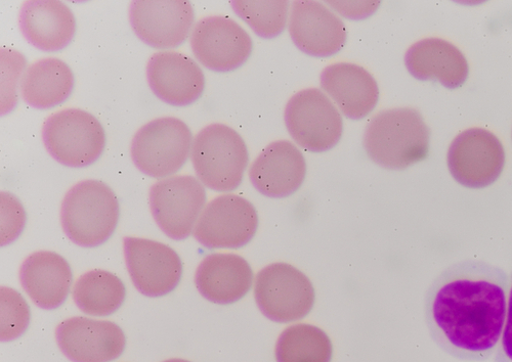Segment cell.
<instances>
[{
    "mask_svg": "<svg viewBox=\"0 0 512 362\" xmlns=\"http://www.w3.org/2000/svg\"><path fill=\"white\" fill-rule=\"evenodd\" d=\"M510 278L483 260L456 262L425 297V321L436 344L465 361H484L498 348L506 322Z\"/></svg>",
    "mask_w": 512,
    "mask_h": 362,
    "instance_id": "1",
    "label": "cell"
},
{
    "mask_svg": "<svg viewBox=\"0 0 512 362\" xmlns=\"http://www.w3.org/2000/svg\"><path fill=\"white\" fill-rule=\"evenodd\" d=\"M431 130L413 108L376 114L364 132V149L377 165L401 170L423 161L430 153Z\"/></svg>",
    "mask_w": 512,
    "mask_h": 362,
    "instance_id": "2",
    "label": "cell"
},
{
    "mask_svg": "<svg viewBox=\"0 0 512 362\" xmlns=\"http://www.w3.org/2000/svg\"><path fill=\"white\" fill-rule=\"evenodd\" d=\"M119 216L118 198L100 180L80 181L62 201V229L80 247L95 248L106 243L117 228Z\"/></svg>",
    "mask_w": 512,
    "mask_h": 362,
    "instance_id": "3",
    "label": "cell"
},
{
    "mask_svg": "<svg viewBox=\"0 0 512 362\" xmlns=\"http://www.w3.org/2000/svg\"><path fill=\"white\" fill-rule=\"evenodd\" d=\"M191 160L204 187L233 192L242 184L249 153L241 135L226 124H210L194 138Z\"/></svg>",
    "mask_w": 512,
    "mask_h": 362,
    "instance_id": "4",
    "label": "cell"
},
{
    "mask_svg": "<svg viewBox=\"0 0 512 362\" xmlns=\"http://www.w3.org/2000/svg\"><path fill=\"white\" fill-rule=\"evenodd\" d=\"M42 140L55 160L71 168L94 164L106 146L101 122L91 113L76 108L50 115L42 126Z\"/></svg>",
    "mask_w": 512,
    "mask_h": 362,
    "instance_id": "5",
    "label": "cell"
},
{
    "mask_svg": "<svg viewBox=\"0 0 512 362\" xmlns=\"http://www.w3.org/2000/svg\"><path fill=\"white\" fill-rule=\"evenodd\" d=\"M193 133L177 117L156 118L142 126L131 146L135 165L146 175L163 179L176 175L191 157Z\"/></svg>",
    "mask_w": 512,
    "mask_h": 362,
    "instance_id": "6",
    "label": "cell"
},
{
    "mask_svg": "<svg viewBox=\"0 0 512 362\" xmlns=\"http://www.w3.org/2000/svg\"><path fill=\"white\" fill-rule=\"evenodd\" d=\"M284 119L296 145L312 153L331 150L343 137V117L318 88L295 94L286 105Z\"/></svg>",
    "mask_w": 512,
    "mask_h": 362,
    "instance_id": "7",
    "label": "cell"
},
{
    "mask_svg": "<svg viewBox=\"0 0 512 362\" xmlns=\"http://www.w3.org/2000/svg\"><path fill=\"white\" fill-rule=\"evenodd\" d=\"M256 304L275 323L303 320L315 304V289L309 278L287 263L265 267L254 284Z\"/></svg>",
    "mask_w": 512,
    "mask_h": 362,
    "instance_id": "8",
    "label": "cell"
},
{
    "mask_svg": "<svg viewBox=\"0 0 512 362\" xmlns=\"http://www.w3.org/2000/svg\"><path fill=\"white\" fill-rule=\"evenodd\" d=\"M206 199L201 181L189 174L159 179L150 191L153 218L162 233L175 241H184L194 232Z\"/></svg>",
    "mask_w": 512,
    "mask_h": 362,
    "instance_id": "9",
    "label": "cell"
},
{
    "mask_svg": "<svg viewBox=\"0 0 512 362\" xmlns=\"http://www.w3.org/2000/svg\"><path fill=\"white\" fill-rule=\"evenodd\" d=\"M447 162L458 184L468 189H484L496 183L502 174L505 150L491 131L469 128L450 145Z\"/></svg>",
    "mask_w": 512,
    "mask_h": 362,
    "instance_id": "10",
    "label": "cell"
},
{
    "mask_svg": "<svg viewBox=\"0 0 512 362\" xmlns=\"http://www.w3.org/2000/svg\"><path fill=\"white\" fill-rule=\"evenodd\" d=\"M259 229V214L245 198L226 194L211 200L201 213L193 232L209 249H240Z\"/></svg>",
    "mask_w": 512,
    "mask_h": 362,
    "instance_id": "11",
    "label": "cell"
},
{
    "mask_svg": "<svg viewBox=\"0 0 512 362\" xmlns=\"http://www.w3.org/2000/svg\"><path fill=\"white\" fill-rule=\"evenodd\" d=\"M123 250L128 273L143 295L159 298L180 285L183 263L173 248L153 240L127 237Z\"/></svg>",
    "mask_w": 512,
    "mask_h": 362,
    "instance_id": "12",
    "label": "cell"
},
{
    "mask_svg": "<svg viewBox=\"0 0 512 362\" xmlns=\"http://www.w3.org/2000/svg\"><path fill=\"white\" fill-rule=\"evenodd\" d=\"M190 44L201 65L218 72L238 69L250 58L253 49L248 32L227 16L200 19L193 28Z\"/></svg>",
    "mask_w": 512,
    "mask_h": 362,
    "instance_id": "13",
    "label": "cell"
},
{
    "mask_svg": "<svg viewBox=\"0 0 512 362\" xmlns=\"http://www.w3.org/2000/svg\"><path fill=\"white\" fill-rule=\"evenodd\" d=\"M130 21L136 35L150 47L169 50L191 36L195 12L185 0H137L130 7Z\"/></svg>",
    "mask_w": 512,
    "mask_h": 362,
    "instance_id": "14",
    "label": "cell"
},
{
    "mask_svg": "<svg viewBox=\"0 0 512 362\" xmlns=\"http://www.w3.org/2000/svg\"><path fill=\"white\" fill-rule=\"evenodd\" d=\"M56 340L72 362H111L126 346L125 335L118 325L82 316L62 322L56 329Z\"/></svg>",
    "mask_w": 512,
    "mask_h": 362,
    "instance_id": "15",
    "label": "cell"
},
{
    "mask_svg": "<svg viewBox=\"0 0 512 362\" xmlns=\"http://www.w3.org/2000/svg\"><path fill=\"white\" fill-rule=\"evenodd\" d=\"M288 28L296 47L313 57L336 55L348 38L344 21L318 2H294Z\"/></svg>",
    "mask_w": 512,
    "mask_h": 362,
    "instance_id": "16",
    "label": "cell"
},
{
    "mask_svg": "<svg viewBox=\"0 0 512 362\" xmlns=\"http://www.w3.org/2000/svg\"><path fill=\"white\" fill-rule=\"evenodd\" d=\"M307 162L302 151L289 141H277L256 157L249 178L256 191L273 199L287 198L304 184Z\"/></svg>",
    "mask_w": 512,
    "mask_h": 362,
    "instance_id": "17",
    "label": "cell"
},
{
    "mask_svg": "<svg viewBox=\"0 0 512 362\" xmlns=\"http://www.w3.org/2000/svg\"><path fill=\"white\" fill-rule=\"evenodd\" d=\"M147 78L154 95L173 106H187L198 101L205 88L199 65L176 51L155 53L147 65Z\"/></svg>",
    "mask_w": 512,
    "mask_h": 362,
    "instance_id": "18",
    "label": "cell"
},
{
    "mask_svg": "<svg viewBox=\"0 0 512 362\" xmlns=\"http://www.w3.org/2000/svg\"><path fill=\"white\" fill-rule=\"evenodd\" d=\"M321 87L340 113L360 120L367 117L379 101V87L364 67L352 63L327 66L321 74Z\"/></svg>",
    "mask_w": 512,
    "mask_h": 362,
    "instance_id": "19",
    "label": "cell"
},
{
    "mask_svg": "<svg viewBox=\"0 0 512 362\" xmlns=\"http://www.w3.org/2000/svg\"><path fill=\"white\" fill-rule=\"evenodd\" d=\"M19 27L34 48L58 52L71 43L76 34V20L71 9L58 0H29L19 14Z\"/></svg>",
    "mask_w": 512,
    "mask_h": 362,
    "instance_id": "20",
    "label": "cell"
},
{
    "mask_svg": "<svg viewBox=\"0 0 512 362\" xmlns=\"http://www.w3.org/2000/svg\"><path fill=\"white\" fill-rule=\"evenodd\" d=\"M23 290L40 308L56 309L67 300L73 274L68 261L52 251H38L27 257L20 268Z\"/></svg>",
    "mask_w": 512,
    "mask_h": 362,
    "instance_id": "21",
    "label": "cell"
},
{
    "mask_svg": "<svg viewBox=\"0 0 512 362\" xmlns=\"http://www.w3.org/2000/svg\"><path fill=\"white\" fill-rule=\"evenodd\" d=\"M253 273L249 263L235 254L206 256L196 270L195 284L208 301L230 305L244 298L251 289Z\"/></svg>",
    "mask_w": 512,
    "mask_h": 362,
    "instance_id": "22",
    "label": "cell"
},
{
    "mask_svg": "<svg viewBox=\"0 0 512 362\" xmlns=\"http://www.w3.org/2000/svg\"><path fill=\"white\" fill-rule=\"evenodd\" d=\"M405 65L419 80H436L445 87H461L469 75L463 53L451 42L441 38L422 39L408 49Z\"/></svg>",
    "mask_w": 512,
    "mask_h": 362,
    "instance_id": "23",
    "label": "cell"
},
{
    "mask_svg": "<svg viewBox=\"0 0 512 362\" xmlns=\"http://www.w3.org/2000/svg\"><path fill=\"white\" fill-rule=\"evenodd\" d=\"M74 87L71 68L57 58L40 59L30 64L22 77L20 94L23 101L38 110L64 103Z\"/></svg>",
    "mask_w": 512,
    "mask_h": 362,
    "instance_id": "24",
    "label": "cell"
},
{
    "mask_svg": "<svg viewBox=\"0 0 512 362\" xmlns=\"http://www.w3.org/2000/svg\"><path fill=\"white\" fill-rule=\"evenodd\" d=\"M72 297L83 313L101 318L115 313L122 306L126 288L110 271L95 269L76 281Z\"/></svg>",
    "mask_w": 512,
    "mask_h": 362,
    "instance_id": "25",
    "label": "cell"
},
{
    "mask_svg": "<svg viewBox=\"0 0 512 362\" xmlns=\"http://www.w3.org/2000/svg\"><path fill=\"white\" fill-rule=\"evenodd\" d=\"M275 355L277 362H331L333 346L323 330L300 324L283 331Z\"/></svg>",
    "mask_w": 512,
    "mask_h": 362,
    "instance_id": "26",
    "label": "cell"
},
{
    "mask_svg": "<svg viewBox=\"0 0 512 362\" xmlns=\"http://www.w3.org/2000/svg\"><path fill=\"white\" fill-rule=\"evenodd\" d=\"M236 14L259 36H279L289 21V3L284 0L258 2V0H236L232 3Z\"/></svg>",
    "mask_w": 512,
    "mask_h": 362,
    "instance_id": "27",
    "label": "cell"
},
{
    "mask_svg": "<svg viewBox=\"0 0 512 362\" xmlns=\"http://www.w3.org/2000/svg\"><path fill=\"white\" fill-rule=\"evenodd\" d=\"M0 308V338L2 341L18 339L29 327L31 312L28 303L18 291L3 287L0 290Z\"/></svg>",
    "mask_w": 512,
    "mask_h": 362,
    "instance_id": "28",
    "label": "cell"
},
{
    "mask_svg": "<svg viewBox=\"0 0 512 362\" xmlns=\"http://www.w3.org/2000/svg\"><path fill=\"white\" fill-rule=\"evenodd\" d=\"M2 65V114L12 111L19 101L18 90L26 70V59L18 51L3 48L0 53Z\"/></svg>",
    "mask_w": 512,
    "mask_h": 362,
    "instance_id": "29",
    "label": "cell"
},
{
    "mask_svg": "<svg viewBox=\"0 0 512 362\" xmlns=\"http://www.w3.org/2000/svg\"><path fill=\"white\" fill-rule=\"evenodd\" d=\"M2 246L14 242L23 232L26 224V212L17 197L2 192Z\"/></svg>",
    "mask_w": 512,
    "mask_h": 362,
    "instance_id": "30",
    "label": "cell"
},
{
    "mask_svg": "<svg viewBox=\"0 0 512 362\" xmlns=\"http://www.w3.org/2000/svg\"><path fill=\"white\" fill-rule=\"evenodd\" d=\"M339 15L348 19L361 20L373 15L380 2H328Z\"/></svg>",
    "mask_w": 512,
    "mask_h": 362,
    "instance_id": "31",
    "label": "cell"
},
{
    "mask_svg": "<svg viewBox=\"0 0 512 362\" xmlns=\"http://www.w3.org/2000/svg\"><path fill=\"white\" fill-rule=\"evenodd\" d=\"M495 362H512V274L510 277L506 322L502 338L496 350Z\"/></svg>",
    "mask_w": 512,
    "mask_h": 362,
    "instance_id": "32",
    "label": "cell"
},
{
    "mask_svg": "<svg viewBox=\"0 0 512 362\" xmlns=\"http://www.w3.org/2000/svg\"><path fill=\"white\" fill-rule=\"evenodd\" d=\"M163 362H191V361L185 360V359H181V358H173V359L165 360Z\"/></svg>",
    "mask_w": 512,
    "mask_h": 362,
    "instance_id": "33",
    "label": "cell"
}]
</instances>
